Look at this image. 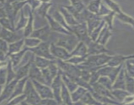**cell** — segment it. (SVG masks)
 I'll use <instances>...</instances> for the list:
<instances>
[{"label": "cell", "mask_w": 134, "mask_h": 105, "mask_svg": "<svg viewBox=\"0 0 134 105\" xmlns=\"http://www.w3.org/2000/svg\"><path fill=\"white\" fill-rule=\"evenodd\" d=\"M79 42L80 40L78 38L73 34H60V36L58 38L54 43L56 45L65 49L71 53Z\"/></svg>", "instance_id": "cell-1"}, {"label": "cell", "mask_w": 134, "mask_h": 105, "mask_svg": "<svg viewBox=\"0 0 134 105\" xmlns=\"http://www.w3.org/2000/svg\"><path fill=\"white\" fill-rule=\"evenodd\" d=\"M56 62L59 70L69 77H78L81 76V70L77 66L60 60H56Z\"/></svg>", "instance_id": "cell-2"}, {"label": "cell", "mask_w": 134, "mask_h": 105, "mask_svg": "<svg viewBox=\"0 0 134 105\" xmlns=\"http://www.w3.org/2000/svg\"><path fill=\"white\" fill-rule=\"evenodd\" d=\"M23 94L26 96L25 101L31 105H36L40 101V98L31 80L28 78L25 85Z\"/></svg>", "instance_id": "cell-3"}, {"label": "cell", "mask_w": 134, "mask_h": 105, "mask_svg": "<svg viewBox=\"0 0 134 105\" xmlns=\"http://www.w3.org/2000/svg\"><path fill=\"white\" fill-rule=\"evenodd\" d=\"M71 28L72 34L75 35L79 39L80 41L84 42L87 45L92 41L89 36L87 25H86V22L79 23L78 24L72 26Z\"/></svg>", "instance_id": "cell-4"}, {"label": "cell", "mask_w": 134, "mask_h": 105, "mask_svg": "<svg viewBox=\"0 0 134 105\" xmlns=\"http://www.w3.org/2000/svg\"><path fill=\"white\" fill-rule=\"evenodd\" d=\"M50 45H51V43L49 42L42 41L37 47L28 49V51H31L35 56L45 58L50 60H56L54 56L51 55V51H50Z\"/></svg>", "instance_id": "cell-5"}, {"label": "cell", "mask_w": 134, "mask_h": 105, "mask_svg": "<svg viewBox=\"0 0 134 105\" xmlns=\"http://www.w3.org/2000/svg\"><path fill=\"white\" fill-rule=\"evenodd\" d=\"M123 66H124V64L117 67H111L105 65L104 66L101 67L96 72L99 76V77L100 76H105V77H109L113 83L115 79L116 78L117 76L119 75V72L121 70Z\"/></svg>", "instance_id": "cell-6"}, {"label": "cell", "mask_w": 134, "mask_h": 105, "mask_svg": "<svg viewBox=\"0 0 134 105\" xmlns=\"http://www.w3.org/2000/svg\"><path fill=\"white\" fill-rule=\"evenodd\" d=\"M41 72L45 85L51 87L52 81L59 73L60 70L56 64V62H55L50 65L47 68L42 69Z\"/></svg>", "instance_id": "cell-7"}, {"label": "cell", "mask_w": 134, "mask_h": 105, "mask_svg": "<svg viewBox=\"0 0 134 105\" xmlns=\"http://www.w3.org/2000/svg\"><path fill=\"white\" fill-rule=\"evenodd\" d=\"M54 32H52L49 26L47 24V25H44L39 28L35 29V30H34L30 37L40 39L43 42H49L48 40L51 38V35Z\"/></svg>", "instance_id": "cell-8"}, {"label": "cell", "mask_w": 134, "mask_h": 105, "mask_svg": "<svg viewBox=\"0 0 134 105\" xmlns=\"http://www.w3.org/2000/svg\"><path fill=\"white\" fill-rule=\"evenodd\" d=\"M31 81L41 98H54L53 93L51 87L35 80Z\"/></svg>", "instance_id": "cell-9"}, {"label": "cell", "mask_w": 134, "mask_h": 105, "mask_svg": "<svg viewBox=\"0 0 134 105\" xmlns=\"http://www.w3.org/2000/svg\"><path fill=\"white\" fill-rule=\"evenodd\" d=\"M20 31H15V30L10 31V30L1 28V31H0V38L5 40L9 44L12 43L24 38L23 33L20 34Z\"/></svg>", "instance_id": "cell-10"}, {"label": "cell", "mask_w": 134, "mask_h": 105, "mask_svg": "<svg viewBox=\"0 0 134 105\" xmlns=\"http://www.w3.org/2000/svg\"><path fill=\"white\" fill-rule=\"evenodd\" d=\"M50 51L52 56L56 60H60L62 61H66L71 57L70 52H68L65 49L56 45L55 43H51Z\"/></svg>", "instance_id": "cell-11"}, {"label": "cell", "mask_w": 134, "mask_h": 105, "mask_svg": "<svg viewBox=\"0 0 134 105\" xmlns=\"http://www.w3.org/2000/svg\"><path fill=\"white\" fill-rule=\"evenodd\" d=\"M62 80L61 71L60 70L59 73L56 76V77L54 79L51 85V87L52 89L53 93L54 98L57 101L58 103H62L61 101V91L62 87Z\"/></svg>", "instance_id": "cell-12"}, {"label": "cell", "mask_w": 134, "mask_h": 105, "mask_svg": "<svg viewBox=\"0 0 134 105\" xmlns=\"http://www.w3.org/2000/svg\"><path fill=\"white\" fill-rule=\"evenodd\" d=\"M18 81V80L17 79H14V80L10 81L9 83H7L4 86L3 90L2 93L0 95V104L4 103V102L5 104L7 101L9 100V98L13 94V92Z\"/></svg>", "instance_id": "cell-13"}, {"label": "cell", "mask_w": 134, "mask_h": 105, "mask_svg": "<svg viewBox=\"0 0 134 105\" xmlns=\"http://www.w3.org/2000/svg\"><path fill=\"white\" fill-rule=\"evenodd\" d=\"M46 19L48 22V24L50 28L53 32H56V34H71L72 33L69 32L68 30L64 28L63 26H62L58 22H56L50 14H47L46 16Z\"/></svg>", "instance_id": "cell-14"}, {"label": "cell", "mask_w": 134, "mask_h": 105, "mask_svg": "<svg viewBox=\"0 0 134 105\" xmlns=\"http://www.w3.org/2000/svg\"><path fill=\"white\" fill-rule=\"evenodd\" d=\"M88 56L90 55H96L102 53H107L108 50L105 47L104 45L97 43L96 41H91L88 44Z\"/></svg>", "instance_id": "cell-15"}, {"label": "cell", "mask_w": 134, "mask_h": 105, "mask_svg": "<svg viewBox=\"0 0 134 105\" xmlns=\"http://www.w3.org/2000/svg\"><path fill=\"white\" fill-rule=\"evenodd\" d=\"M133 58H134V55H128V56H124V55H114V56H112V58L108 62L107 66L111 67L119 66L124 64L127 60L133 59Z\"/></svg>", "instance_id": "cell-16"}, {"label": "cell", "mask_w": 134, "mask_h": 105, "mask_svg": "<svg viewBox=\"0 0 134 105\" xmlns=\"http://www.w3.org/2000/svg\"><path fill=\"white\" fill-rule=\"evenodd\" d=\"M112 89H123L126 90V74L124 65L122 68L119 75L113 83Z\"/></svg>", "instance_id": "cell-17"}, {"label": "cell", "mask_w": 134, "mask_h": 105, "mask_svg": "<svg viewBox=\"0 0 134 105\" xmlns=\"http://www.w3.org/2000/svg\"><path fill=\"white\" fill-rule=\"evenodd\" d=\"M27 77L31 80H35V81H39V82L45 84L43 77V74H42L41 70L37 68L34 62L32 63L31 67H30Z\"/></svg>", "instance_id": "cell-18"}, {"label": "cell", "mask_w": 134, "mask_h": 105, "mask_svg": "<svg viewBox=\"0 0 134 105\" xmlns=\"http://www.w3.org/2000/svg\"><path fill=\"white\" fill-rule=\"evenodd\" d=\"M34 57H35V56L27 64H26L25 65L22 66L20 67V68H17L16 70V79H17L18 80H20L23 78H25V77H28L27 76H28L29 71H30L31 65L34 62Z\"/></svg>", "instance_id": "cell-19"}, {"label": "cell", "mask_w": 134, "mask_h": 105, "mask_svg": "<svg viewBox=\"0 0 134 105\" xmlns=\"http://www.w3.org/2000/svg\"><path fill=\"white\" fill-rule=\"evenodd\" d=\"M111 35H112L111 30L105 24L103 28H102V31H101L100 34H99V36H98V39L96 41L105 46L106 43H107L109 39V38H111Z\"/></svg>", "instance_id": "cell-20"}, {"label": "cell", "mask_w": 134, "mask_h": 105, "mask_svg": "<svg viewBox=\"0 0 134 105\" xmlns=\"http://www.w3.org/2000/svg\"><path fill=\"white\" fill-rule=\"evenodd\" d=\"M27 51H28V49L24 47L20 51H19V52H16V53L12 54V55H9V59L10 60V62H11V64L12 65H13L14 69H15V68L18 66V64L20 63L21 60L23 59L25 53H26Z\"/></svg>", "instance_id": "cell-21"}, {"label": "cell", "mask_w": 134, "mask_h": 105, "mask_svg": "<svg viewBox=\"0 0 134 105\" xmlns=\"http://www.w3.org/2000/svg\"><path fill=\"white\" fill-rule=\"evenodd\" d=\"M27 80H28V77H25V78L22 79V80H18L16 85L15 87H14V91H13V94L10 96V98H9V100L7 101L6 103L7 102H9V101H10L11 99H13V98H15V97H18V96L23 94L25 85H26V83Z\"/></svg>", "instance_id": "cell-22"}, {"label": "cell", "mask_w": 134, "mask_h": 105, "mask_svg": "<svg viewBox=\"0 0 134 105\" xmlns=\"http://www.w3.org/2000/svg\"><path fill=\"white\" fill-rule=\"evenodd\" d=\"M58 10L60 12L62 15L63 16V17L65 19V22L68 24V26H70V27H72V26H74L75 25L78 24V22L76 20V19L73 17V14L69 13L65 7H60L59 9Z\"/></svg>", "instance_id": "cell-23"}, {"label": "cell", "mask_w": 134, "mask_h": 105, "mask_svg": "<svg viewBox=\"0 0 134 105\" xmlns=\"http://www.w3.org/2000/svg\"><path fill=\"white\" fill-rule=\"evenodd\" d=\"M34 13L32 10L30 9L28 10V20H27V24L26 27L24 29V38H27L31 35L32 32H34Z\"/></svg>", "instance_id": "cell-24"}, {"label": "cell", "mask_w": 134, "mask_h": 105, "mask_svg": "<svg viewBox=\"0 0 134 105\" xmlns=\"http://www.w3.org/2000/svg\"><path fill=\"white\" fill-rule=\"evenodd\" d=\"M71 56H87L88 47L84 42L80 41L70 53Z\"/></svg>", "instance_id": "cell-25"}, {"label": "cell", "mask_w": 134, "mask_h": 105, "mask_svg": "<svg viewBox=\"0 0 134 105\" xmlns=\"http://www.w3.org/2000/svg\"><path fill=\"white\" fill-rule=\"evenodd\" d=\"M24 38L20 39V40L17 41L13 42L12 43H9L8 52L7 55L9 57V55L19 52L24 48Z\"/></svg>", "instance_id": "cell-26"}, {"label": "cell", "mask_w": 134, "mask_h": 105, "mask_svg": "<svg viewBox=\"0 0 134 105\" xmlns=\"http://www.w3.org/2000/svg\"><path fill=\"white\" fill-rule=\"evenodd\" d=\"M55 62H56V60H50V59L37 56H35L34 57V63L37 68L41 70L47 68L50 65Z\"/></svg>", "instance_id": "cell-27"}, {"label": "cell", "mask_w": 134, "mask_h": 105, "mask_svg": "<svg viewBox=\"0 0 134 105\" xmlns=\"http://www.w3.org/2000/svg\"><path fill=\"white\" fill-rule=\"evenodd\" d=\"M61 101L62 103L64 105H74L71 97V93L68 91L64 83L62 84V87Z\"/></svg>", "instance_id": "cell-28"}, {"label": "cell", "mask_w": 134, "mask_h": 105, "mask_svg": "<svg viewBox=\"0 0 134 105\" xmlns=\"http://www.w3.org/2000/svg\"><path fill=\"white\" fill-rule=\"evenodd\" d=\"M111 93H112L113 96L115 97V99L119 102L120 103L122 104L124 100L130 96V94L128 93L126 90H123V89H112L111 90Z\"/></svg>", "instance_id": "cell-29"}, {"label": "cell", "mask_w": 134, "mask_h": 105, "mask_svg": "<svg viewBox=\"0 0 134 105\" xmlns=\"http://www.w3.org/2000/svg\"><path fill=\"white\" fill-rule=\"evenodd\" d=\"M62 74V80L63 83L65 85V87H67V89H68L69 92L71 93H73L75 90L77 89V88L78 87V85L73 81L72 79H71L70 77H68L67 75L64 74L62 72H61Z\"/></svg>", "instance_id": "cell-30"}, {"label": "cell", "mask_w": 134, "mask_h": 105, "mask_svg": "<svg viewBox=\"0 0 134 105\" xmlns=\"http://www.w3.org/2000/svg\"><path fill=\"white\" fill-rule=\"evenodd\" d=\"M51 17H52V18L56 21V22H58L62 26H63L64 28L66 29L67 30H68L69 32L72 33L71 28L70 26H68V24H67L66 22H65V19H64V17H63V16L62 15V14L60 13V12L58 10H55V11L53 13V14L51 15Z\"/></svg>", "instance_id": "cell-31"}, {"label": "cell", "mask_w": 134, "mask_h": 105, "mask_svg": "<svg viewBox=\"0 0 134 105\" xmlns=\"http://www.w3.org/2000/svg\"><path fill=\"white\" fill-rule=\"evenodd\" d=\"M81 101L82 103L85 104L86 105H103L101 103H99L92 94V93L90 91H87L82 98L81 99Z\"/></svg>", "instance_id": "cell-32"}, {"label": "cell", "mask_w": 134, "mask_h": 105, "mask_svg": "<svg viewBox=\"0 0 134 105\" xmlns=\"http://www.w3.org/2000/svg\"><path fill=\"white\" fill-rule=\"evenodd\" d=\"M87 91H88L86 89L82 87L79 86L76 90H75L73 93H71V99L73 103L81 101V99L83 97L84 94Z\"/></svg>", "instance_id": "cell-33"}, {"label": "cell", "mask_w": 134, "mask_h": 105, "mask_svg": "<svg viewBox=\"0 0 134 105\" xmlns=\"http://www.w3.org/2000/svg\"><path fill=\"white\" fill-rule=\"evenodd\" d=\"M27 20H28V17H26L25 15L24 10V9H22L20 10V17L19 21L16 25L14 30L15 31H21L22 29H24L26 24H27Z\"/></svg>", "instance_id": "cell-34"}, {"label": "cell", "mask_w": 134, "mask_h": 105, "mask_svg": "<svg viewBox=\"0 0 134 105\" xmlns=\"http://www.w3.org/2000/svg\"><path fill=\"white\" fill-rule=\"evenodd\" d=\"M14 79H16V72L13 68L11 62L8 58L7 63V83H9Z\"/></svg>", "instance_id": "cell-35"}, {"label": "cell", "mask_w": 134, "mask_h": 105, "mask_svg": "<svg viewBox=\"0 0 134 105\" xmlns=\"http://www.w3.org/2000/svg\"><path fill=\"white\" fill-rule=\"evenodd\" d=\"M52 5V3L51 2H41L39 7L36 9V11L37 14L42 18H45L46 16L48 14V9L50 8L51 5Z\"/></svg>", "instance_id": "cell-36"}, {"label": "cell", "mask_w": 134, "mask_h": 105, "mask_svg": "<svg viewBox=\"0 0 134 105\" xmlns=\"http://www.w3.org/2000/svg\"><path fill=\"white\" fill-rule=\"evenodd\" d=\"M41 41L32 37H27L24 38V47L27 49H31L39 45Z\"/></svg>", "instance_id": "cell-37"}, {"label": "cell", "mask_w": 134, "mask_h": 105, "mask_svg": "<svg viewBox=\"0 0 134 105\" xmlns=\"http://www.w3.org/2000/svg\"><path fill=\"white\" fill-rule=\"evenodd\" d=\"M101 3H102V1H90L87 7H86V9L90 13L98 15V13H99V8H100Z\"/></svg>", "instance_id": "cell-38"}, {"label": "cell", "mask_w": 134, "mask_h": 105, "mask_svg": "<svg viewBox=\"0 0 134 105\" xmlns=\"http://www.w3.org/2000/svg\"><path fill=\"white\" fill-rule=\"evenodd\" d=\"M105 22L103 20H102V21H101V22L99 23V24L98 25V26H97L91 33H90L89 36H90L92 41H96L97 40V39H98V36H99V34H100L101 31H102V28H103V26H105Z\"/></svg>", "instance_id": "cell-39"}, {"label": "cell", "mask_w": 134, "mask_h": 105, "mask_svg": "<svg viewBox=\"0 0 134 105\" xmlns=\"http://www.w3.org/2000/svg\"><path fill=\"white\" fill-rule=\"evenodd\" d=\"M126 90L130 94H134V78L126 73Z\"/></svg>", "instance_id": "cell-40"}, {"label": "cell", "mask_w": 134, "mask_h": 105, "mask_svg": "<svg viewBox=\"0 0 134 105\" xmlns=\"http://www.w3.org/2000/svg\"><path fill=\"white\" fill-rule=\"evenodd\" d=\"M115 16H116L119 20L122 21L124 23L128 24L131 25L132 26L134 24V18L131 17L130 16L126 14V13H124L123 11H122L121 13H119V14H116Z\"/></svg>", "instance_id": "cell-41"}, {"label": "cell", "mask_w": 134, "mask_h": 105, "mask_svg": "<svg viewBox=\"0 0 134 105\" xmlns=\"http://www.w3.org/2000/svg\"><path fill=\"white\" fill-rule=\"evenodd\" d=\"M97 82L100 84V85H102V86L104 87H105L106 89H109L110 91L112 90L113 82L109 77H105V76H100Z\"/></svg>", "instance_id": "cell-42"}, {"label": "cell", "mask_w": 134, "mask_h": 105, "mask_svg": "<svg viewBox=\"0 0 134 105\" xmlns=\"http://www.w3.org/2000/svg\"><path fill=\"white\" fill-rule=\"evenodd\" d=\"M103 2L105 3V5L108 7L109 9L111 10V11L114 12L116 14H119L121 13L122 10L120 9V7L119 6V4L115 2V1H105Z\"/></svg>", "instance_id": "cell-43"}, {"label": "cell", "mask_w": 134, "mask_h": 105, "mask_svg": "<svg viewBox=\"0 0 134 105\" xmlns=\"http://www.w3.org/2000/svg\"><path fill=\"white\" fill-rule=\"evenodd\" d=\"M87 56H71V57L69 58L68 60H67L65 62L73 64V65L75 66H79L86 60Z\"/></svg>", "instance_id": "cell-44"}, {"label": "cell", "mask_w": 134, "mask_h": 105, "mask_svg": "<svg viewBox=\"0 0 134 105\" xmlns=\"http://www.w3.org/2000/svg\"><path fill=\"white\" fill-rule=\"evenodd\" d=\"M27 2L28 1H13V2H10L11 6L16 15L19 10H21L24 7V6L27 3Z\"/></svg>", "instance_id": "cell-45"}, {"label": "cell", "mask_w": 134, "mask_h": 105, "mask_svg": "<svg viewBox=\"0 0 134 105\" xmlns=\"http://www.w3.org/2000/svg\"><path fill=\"white\" fill-rule=\"evenodd\" d=\"M0 25H1L2 28H3L10 30V31H14V25L12 24L10 20L7 17L0 19Z\"/></svg>", "instance_id": "cell-46"}, {"label": "cell", "mask_w": 134, "mask_h": 105, "mask_svg": "<svg viewBox=\"0 0 134 105\" xmlns=\"http://www.w3.org/2000/svg\"><path fill=\"white\" fill-rule=\"evenodd\" d=\"M115 15H116V14H115L114 12L111 11V13H109L107 15L102 17V19L105 22L106 24L109 26V28L111 30L113 29V18L114 17H115Z\"/></svg>", "instance_id": "cell-47"}, {"label": "cell", "mask_w": 134, "mask_h": 105, "mask_svg": "<svg viewBox=\"0 0 134 105\" xmlns=\"http://www.w3.org/2000/svg\"><path fill=\"white\" fill-rule=\"evenodd\" d=\"M124 68L125 72L128 76L134 78V64L130 61V60H127L124 62Z\"/></svg>", "instance_id": "cell-48"}, {"label": "cell", "mask_w": 134, "mask_h": 105, "mask_svg": "<svg viewBox=\"0 0 134 105\" xmlns=\"http://www.w3.org/2000/svg\"><path fill=\"white\" fill-rule=\"evenodd\" d=\"M7 83V66L0 68V85L5 86Z\"/></svg>", "instance_id": "cell-49"}, {"label": "cell", "mask_w": 134, "mask_h": 105, "mask_svg": "<svg viewBox=\"0 0 134 105\" xmlns=\"http://www.w3.org/2000/svg\"><path fill=\"white\" fill-rule=\"evenodd\" d=\"M57 101L54 98H41L36 105H57Z\"/></svg>", "instance_id": "cell-50"}, {"label": "cell", "mask_w": 134, "mask_h": 105, "mask_svg": "<svg viewBox=\"0 0 134 105\" xmlns=\"http://www.w3.org/2000/svg\"><path fill=\"white\" fill-rule=\"evenodd\" d=\"M8 48H9V43H7L5 40L0 38V51L7 54Z\"/></svg>", "instance_id": "cell-51"}, {"label": "cell", "mask_w": 134, "mask_h": 105, "mask_svg": "<svg viewBox=\"0 0 134 105\" xmlns=\"http://www.w3.org/2000/svg\"><path fill=\"white\" fill-rule=\"evenodd\" d=\"M8 56L5 52L0 51V62H5L7 61Z\"/></svg>", "instance_id": "cell-52"}, {"label": "cell", "mask_w": 134, "mask_h": 105, "mask_svg": "<svg viewBox=\"0 0 134 105\" xmlns=\"http://www.w3.org/2000/svg\"><path fill=\"white\" fill-rule=\"evenodd\" d=\"M5 17H7V16L5 9H4L3 7H0V19L3 18H5Z\"/></svg>", "instance_id": "cell-53"}, {"label": "cell", "mask_w": 134, "mask_h": 105, "mask_svg": "<svg viewBox=\"0 0 134 105\" xmlns=\"http://www.w3.org/2000/svg\"><path fill=\"white\" fill-rule=\"evenodd\" d=\"M20 105H31V104H28L27 102H26V101H22V102L20 104Z\"/></svg>", "instance_id": "cell-54"}, {"label": "cell", "mask_w": 134, "mask_h": 105, "mask_svg": "<svg viewBox=\"0 0 134 105\" xmlns=\"http://www.w3.org/2000/svg\"><path fill=\"white\" fill-rule=\"evenodd\" d=\"M3 88H4L3 85H0V95H1V93H2V91H3Z\"/></svg>", "instance_id": "cell-55"}, {"label": "cell", "mask_w": 134, "mask_h": 105, "mask_svg": "<svg viewBox=\"0 0 134 105\" xmlns=\"http://www.w3.org/2000/svg\"><path fill=\"white\" fill-rule=\"evenodd\" d=\"M130 61L131 62H132L133 64H134V58H133V59H129Z\"/></svg>", "instance_id": "cell-56"}, {"label": "cell", "mask_w": 134, "mask_h": 105, "mask_svg": "<svg viewBox=\"0 0 134 105\" xmlns=\"http://www.w3.org/2000/svg\"><path fill=\"white\" fill-rule=\"evenodd\" d=\"M57 105H64V104H63L62 103H60V104H58Z\"/></svg>", "instance_id": "cell-57"}, {"label": "cell", "mask_w": 134, "mask_h": 105, "mask_svg": "<svg viewBox=\"0 0 134 105\" xmlns=\"http://www.w3.org/2000/svg\"><path fill=\"white\" fill-rule=\"evenodd\" d=\"M132 27H133V28H134V24L133 25V26H132Z\"/></svg>", "instance_id": "cell-58"}]
</instances>
